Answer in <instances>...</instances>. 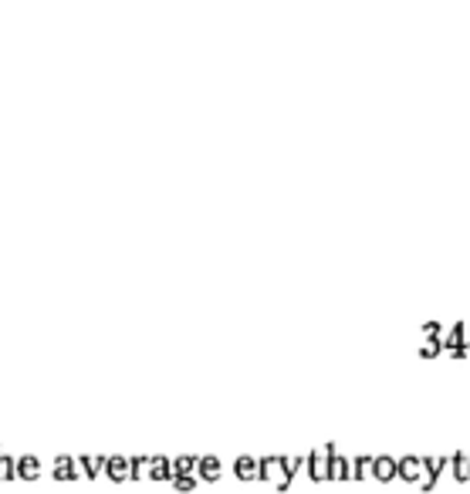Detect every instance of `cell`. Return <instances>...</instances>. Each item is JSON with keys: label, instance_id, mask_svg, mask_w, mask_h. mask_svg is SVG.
<instances>
[{"label": "cell", "instance_id": "obj_7", "mask_svg": "<svg viewBox=\"0 0 470 494\" xmlns=\"http://www.w3.org/2000/svg\"><path fill=\"white\" fill-rule=\"evenodd\" d=\"M329 481H349V457L339 454L335 443H331V450H329Z\"/></svg>", "mask_w": 470, "mask_h": 494}, {"label": "cell", "instance_id": "obj_5", "mask_svg": "<svg viewBox=\"0 0 470 494\" xmlns=\"http://www.w3.org/2000/svg\"><path fill=\"white\" fill-rule=\"evenodd\" d=\"M51 478H54V481H81V470H78V460H75V457H68V454H61L58 460H54Z\"/></svg>", "mask_w": 470, "mask_h": 494}, {"label": "cell", "instance_id": "obj_3", "mask_svg": "<svg viewBox=\"0 0 470 494\" xmlns=\"http://www.w3.org/2000/svg\"><path fill=\"white\" fill-rule=\"evenodd\" d=\"M41 457L34 454H21L14 457V474H17V481H38L41 478Z\"/></svg>", "mask_w": 470, "mask_h": 494}, {"label": "cell", "instance_id": "obj_1", "mask_svg": "<svg viewBox=\"0 0 470 494\" xmlns=\"http://www.w3.org/2000/svg\"><path fill=\"white\" fill-rule=\"evenodd\" d=\"M329 450H331V443H325V447H318V450H311L305 457L308 478L311 481H329Z\"/></svg>", "mask_w": 470, "mask_h": 494}, {"label": "cell", "instance_id": "obj_10", "mask_svg": "<svg viewBox=\"0 0 470 494\" xmlns=\"http://www.w3.org/2000/svg\"><path fill=\"white\" fill-rule=\"evenodd\" d=\"M372 478H379V481H393L396 478V457H389V454L372 457Z\"/></svg>", "mask_w": 470, "mask_h": 494}, {"label": "cell", "instance_id": "obj_8", "mask_svg": "<svg viewBox=\"0 0 470 494\" xmlns=\"http://www.w3.org/2000/svg\"><path fill=\"white\" fill-rule=\"evenodd\" d=\"M149 478H153V481H173V478H176L173 457H149Z\"/></svg>", "mask_w": 470, "mask_h": 494}, {"label": "cell", "instance_id": "obj_6", "mask_svg": "<svg viewBox=\"0 0 470 494\" xmlns=\"http://www.w3.org/2000/svg\"><path fill=\"white\" fill-rule=\"evenodd\" d=\"M396 478H403V481H423V457H399L396 460Z\"/></svg>", "mask_w": 470, "mask_h": 494}, {"label": "cell", "instance_id": "obj_13", "mask_svg": "<svg viewBox=\"0 0 470 494\" xmlns=\"http://www.w3.org/2000/svg\"><path fill=\"white\" fill-rule=\"evenodd\" d=\"M369 474H372V457H369V454L352 457V460H349V478L362 481V478H369Z\"/></svg>", "mask_w": 470, "mask_h": 494}, {"label": "cell", "instance_id": "obj_19", "mask_svg": "<svg viewBox=\"0 0 470 494\" xmlns=\"http://www.w3.org/2000/svg\"><path fill=\"white\" fill-rule=\"evenodd\" d=\"M173 488H176V491H193V488H196V474H193V478H173Z\"/></svg>", "mask_w": 470, "mask_h": 494}, {"label": "cell", "instance_id": "obj_9", "mask_svg": "<svg viewBox=\"0 0 470 494\" xmlns=\"http://www.w3.org/2000/svg\"><path fill=\"white\" fill-rule=\"evenodd\" d=\"M220 474H224V464H220V457L206 454V457H200V460H196V478H204V481H216Z\"/></svg>", "mask_w": 470, "mask_h": 494}, {"label": "cell", "instance_id": "obj_15", "mask_svg": "<svg viewBox=\"0 0 470 494\" xmlns=\"http://www.w3.org/2000/svg\"><path fill=\"white\" fill-rule=\"evenodd\" d=\"M305 468V457H284V484H281V491L294 481V474Z\"/></svg>", "mask_w": 470, "mask_h": 494}, {"label": "cell", "instance_id": "obj_4", "mask_svg": "<svg viewBox=\"0 0 470 494\" xmlns=\"http://www.w3.org/2000/svg\"><path fill=\"white\" fill-rule=\"evenodd\" d=\"M109 481L115 484H122V481H132V468H129V457L122 454H112V457H105V470H102Z\"/></svg>", "mask_w": 470, "mask_h": 494}, {"label": "cell", "instance_id": "obj_16", "mask_svg": "<svg viewBox=\"0 0 470 494\" xmlns=\"http://www.w3.org/2000/svg\"><path fill=\"white\" fill-rule=\"evenodd\" d=\"M450 464H454V478L457 481H470V457L467 454H454Z\"/></svg>", "mask_w": 470, "mask_h": 494}, {"label": "cell", "instance_id": "obj_18", "mask_svg": "<svg viewBox=\"0 0 470 494\" xmlns=\"http://www.w3.org/2000/svg\"><path fill=\"white\" fill-rule=\"evenodd\" d=\"M129 468H132V481L149 478V457H129Z\"/></svg>", "mask_w": 470, "mask_h": 494}, {"label": "cell", "instance_id": "obj_17", "mask_svg": "<svg viewBox=\"0 0 470 494\" xmlns=\"http://www.w3.org/2000/svg\"><path fill=\"white\" fill-rule=\"evenodd\" d=\"M0 481H17V474H14V454H7L4 447H0Z\"/></svg>", "mask_w": 470, "mask_h": 494}, {"label": "cell", "instance_id": "obj_2", "mask_svg": "<svg viewBox=\"0 0 470 494\" xmlns=\"http://www.w3.org/2000/svg\"><path fill=\"white\" fill-rule=\"evenodd\" d=\"M257 481L284 484V457H257Z\"/></svg>", "mask_w": 470, "mask_h": 494}, {"label": "cell", "instance_id": "obj_14", "mask_svg": "<svg viewBox=\"0 0 470 494\" xmlns=\"http://www.w3.org/2000/svg\"><path fill=\"white\" fill-rule=\"evenodd\" d=\"M196 460H200V457H193V454L173 457V470H176V478H193V474H196Z\"/></svg>", "mask_w": 470, "mask_h": 494}, {"label": "cell", "instance_id": "obj_11", "mask_svg": "<svg viewBox=\"0 0 470 494\" xmlns=\"http://www.w3.org/2000/svg\"><path fill=\"white\" fill-rule=\"evenodd\" d=\"M78 460V470L89 478V481H95L99 474L105 470V457H95V454H85V457H75Z\"/></svg>", "mask_w": 470, "mask_h": 494}, {"label": "cell", "instance_id": "obj_12", "mask_svg": "<svg viewBox=\"0 0 470 494\" xmlns=\"http://www.w3.org/2000/svg\"><path fill=\"white\" fill-rule=\"evenodd\" d=\"M234 474L241 478V481H257V457H237L234 460Z\"/></svg>", "mask_w": 470, "mask_h": 494}]
</instances>
